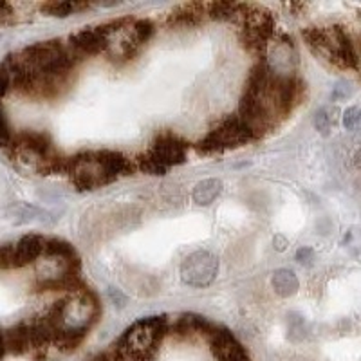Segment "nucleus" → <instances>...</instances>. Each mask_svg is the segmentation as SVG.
<instances>
[{"label":"nucleus","instance_id":"nucleus-1","mask_svg":"<svg viewBox=\"0 0 361 361\" xmlns=\"http://www.w3.org/2000/svg\"><path fill=\"white\" fill-rule=\"evenodd\" d=\"M98 315L100 300L89 287L55 302L47 315L42 316L55 334L53 349L60 352L76 351L85 340L90 327L98 321Z\"/></svg>","mask_w":361,"mask_h":361},{"label":"nucleus","instance_id":"nucleus-2","mask_svg":"<svg viewBox=\"0 0 361 361\" xmlns=\"http://www.w3.org/2000/svg\"><path fill=\"white\" fill-rule=\"evenodd\" d=\"M131 159L116 150H87L69 157L66 174L78 190H96L132 174Z\"/></svg>","mask_w":361,"mask_h":361},{"label":"nucleus","instance_id":"nucleus-3","mask_svg":"<svg viewBox=\"0 0 361 361\" xmlns=\"http://www.w3.org/2000/svg\"><path fill=\"white\" fill-rule=\"evenodd\" d=\"M168 331V316H146L134 321L112 347V361H152Z\"/></svg>","mask_w":361,"mask_h":361},{"label":"nucleus","instance_id":"nucleus-4","mask_svg":"<svg viewBox=\"0 0 361 361\" xmlns=\"http://www.w3.org/2000/svg\"><path fill=\"white\" fill-rule=\"evenodd\" d=\"M306 44L316 55L323 56L327 62L340 69H358L360 56L352 44L351 36L341 25L331 27H307L302 33Z\"/></svg>","mask_w":361,"mask_h":361},{"label":"nucleus","instance_id":"nucleus-5","mask_svg":"<svg viewBox=\"0 0 361 361\" xmlns=\"http://www.w3.org/2000/svg\"><path fill=\"white\" fill-rule=\"evenodd\" d=\"M154 35H156V25L152 21H148V18H139V21L129 18L125 24L121 25V29L116 31L109 40V47L105 51L109 62H112L116 66H123L126 62L134 60Z\"/></svg>","mask_w":361,"mask_h":361},{"label":"nucleus","instance_id":"nucleus-6","mask_svg":"<svg viewBox=\"0 0 361 361\" xmlns=\"http://www.w3.org/2000/svg\"><path fill=\"white\" fill-rule=\"evenodd\" d=\"M188 145L180 135L170 131L159 132L146 156L141 157L139 168L148 176H163L168 168L186 161Z\"/></svg>","mask_w":361,"mask_h":361},{"label":"nucleus","instance_id":"nucleus-7","mask_svg":"<svg viewBox=\"0 0 361 361\" xmlns=\"http://www.w3.org/2000/svg\"><path fill=\"white\" fill-rule=\"evenodd\" d=\"M253 141V135L248 126L241 121L239 116H230L224 121L210 131L199 143V150L202 154H222L226 150H233L239 146L248 145Z\"/></svg>","mask_w":361,"mask_h":361},{"label":"nucleus","instance_id":"nucleus-8","mask_svg":"<svg viewBox=\"0 0 361 361\" xmlns=\"http://www.w3.org/2000/svg\"><path fill=\"white\" fill-rule=\"evenodd\" d=\"M242 24H244V33H242L244 47L250 51L266 49L267 42L273 35V29H275V22H273L269 13L250 5V10L246 11V15L242 18Z\"/></svg>","mask_w":361,"mask_h":361},{"label":"nucleus","instance_id":"nucleus-9","mask_svg":"<svg viewBox=\"0 0 361 361\" xmlns=\"http://www.w3.org/2000/svg\"><path fill=\"white\" fill-rule=\"evenodd\" d=\"M111 40V25L109 22L100 25H89L78 29L69 36V47L78 58L81 56H94L105 53Z\"/></svg>","mask_w":361,"mask_h":361},{"label":"nucleus","instance_id":"nucleus-10","mask_svg":"<svg viewBox=\"0 0 361 361\" xmlns=\"http://www.w3.org/2000/svg\"><path fill=\"white\" fill-rule=\"evenodd\" d=\"M219 271L217 256L208 251H196L191 253L180 266V276L188 286L206 287L210 286Z\"/></svg>","mask_w":361,"mask_h":361},{"label":"nucleus","instance_id":"nucleus-11","mask_svg":"<svg viewBox=\"0 0 361 361\" xmlns=\"http://www.w3.org/2000/svg\"><path fill=\"white\" fill-rule=\"evenodd\" d=\"M206 341L217 361H250V354L244 345L226 327L213 325Z\"/></svg>","mask_w":361,"mask_h":361},{"label":"nucleus","instance_id":"nucleus-12","mask_svg":"<svg viewBox=\"0 0 361 361\" xmlns=\"http://www.w3.org/2000/svg\"><path fill=\"white\" fill-rule=\"evenodd\" d=\"M213 325L215 323L206 320L204 316L196 315V312H185L172 321L168 334H172L177 341H193L197 338H208Z\"/></svg>","mask_w":361,"mask_h":361},{"label":"nucleus","instance_id":"nucleus-13","mask_svg":"<svg viewBox=\"0 0 361 361\" xmlns=\"http://www.w3.org/2000/svg\"><path fill=\"white\" fill-rule=\"evenodd\" d=\"M45 239L36 233L24 235L21 241L13 244V258H15V267L29 266L44 255Z\"/></svg>","mask_w":361,"mask_h":361},{"label":"nucleus","instance_id":"nucleus-14","mask_svg":"<svg viewBox=\"0 0 361 361\" xmlns=\"http://www.w3.org/2000/svg\"><path fill=\"white\" fill-rule=\"evenodd\" d=\"M5 354L24 356L31 352V332L29 323H18L4 332Z\"/></svg>","mask_w":361,"mask_h":361},{"label":"nucleus","instance_id":"nucleus-15","mask_svg":"<svg viewBox=\"0 0 361 361\" xmlns=\"http://www.w3.org/2000/svg\"><path fill=\"white\" fill-rule=\"evenodd\" d=\"M44 255L49 258H58V260H66L72 266H81L80 256L76 253L75 246L64 239H45Z\"/></svg>","mask_w":361,"mask_h":361},{"label":"nucleus","instance_id":"nucleus-16","mask_svg":"<svg viewBox=\"0 0 361 361\" xmlns=\"http://www.w3.org/2000/svg\"><path fill=\"white\" fill-rule=\"evenodd\" d=\"M206 16L204 4H186L177 8L170 16V22L174 25H199Z\"/></svg>","mask_w":361,"mask_h":361},{"label":"nucleus","instance_id":"nucleus-17","mask_svg":"<svg viewBox=\"0 0 361 361\" xmlns=\"http://www.w3.org/2000/svg\"><path fill=\"white\" fill-rule=\"evenodd\" d=\"M222 190V183L219 179H204L193 188V201L201 206H208L215 201Z\"/></svg>","mask_w":361,"mask_h":361},{"label":"nucleus","instance_id":"nucleus-18","mask_svg":"<svg viewBox=\"0 0 361 361\" xmlns=\"http://www.w3.org/2000/svg\"><path fill=\"white\" fill-rule=\"evenodd\" d=\"M273 289L276 295L293 296L298 291V278L291 269H278L273 276Z\"/></svg>","mask_w":361,"mask_h":361},{"label":"nucleus","instance_id":"nucleus-19","mask_svg":"<svg viewBox=\"0 0 361 361\" xmlns=\"http://www.w3.org/2000/svg\"><path fill=\"white\" fill-rule=\"evenodd\" d=\"M89 5L90 4H87V2H47V4L40 5V10L44 11L45 15L66 18V16L75 15L76 11L87 10Z\"/></svg>","mask_w":361,"mask_h":361},{"label":"nucleus","instance_id":"nucleus-20","mask_svg":"<svg viewBox=\"0 0 361 361\" xmlns=\"http://www.w3.org/2000/svg\"><path fill=\"white\" fill-rule=\"evenodd\" d=\"M334 120H336L334 118V111H331V109H320L315 116L316 131L321 132V134H329V131L334 125Z\"/></svg>","mask_w":361,"mask_h":361},{"label":"nucleus","instance_id":"nucleus-21","mask_svg":"<svg viewBox=\"0 0 361 361\" xmlns=\"http://www.w3.org/2000/svg\"><path fill=\"white\" fill-rule=\"evenodd\" d=\"M343 125L349 131H354L358 126L361 125V109L360 107H351L347 109L345 114H343Z\"/></svg>","mask_w":361,"mask_h":361},{"label":"nucleus","instance_id":"nucleus-22","mask_svg":"<svg viewBox=\"0 0 361 361\" xmlns=\"http://www.w3.org/2000/svg\"><path fill=\"white\" fill-rule=\"evenodd\" d=\"M11 143H13V134H11L10 123L4 111L0 109V146H11Z\"/></svg>","mask_w":361,"mask_h":361},{"label":"nucleus","instance_id":"nucleus-23","mask_svg":"<svg viewBox=\"0 0 361 361\" xmlns=\"http://www.w3.org/2000/svg\"><path fill=\"white\" fill-rule=\"evenodd\" d=\"M11 89V80H10V75H8V70H5V67L0 64V100L4 98L8 92H10Z\"/></svg>","mask_w":361,"mask_h":361},{"label":"nucleus","instance_id":"nucleus-24","mask_svg":"<svg viewBox=\"0 0 361 361\" xmlns=\"http://www.w3.org/2000/svg\"><path fill=\"white\" fill-rule=\"evenodd\" d=\"M315 258V253H312L311 248H300V250L296 251V260L304 264V266H309Z\"/></svg>","mask_w":361,"mask_h":361},{"label":"nucleus","instance_id":"nucleus-25","mask_svg":"<svg viewBox=\"0 0 361 361\" xmlns=\"http://www.w3.org/2000/svg\"><path fill=\"white\" fill-rule=\"evenodd\" d=\"M11 15V5L5 4V2H0V24Z\"/></svg>","mask_w":361,"mask_h":361},{"label":"nucleus","instance_id":"nucleus-26","mask_svg":"<svg viewBox=\"0 0 361 361\" xmlns=\"http://www.w3.org/2000/svg\"><path fill=\"white\" fill-rule=\"evenodd\" d=\"M87 361H112V356H111V352H100V354L89 358Z\"/></svg>","mask_w":361,"mask_h":361},{"label":"nucleus","instance_id":"nucleus-27","mask_svg":"<svg viewBox=\"0 0 361 361\" xmlns=\"http://www.w3.org/2000/svg\"><path fill=\"white\" fill-rule=\"evenodd\" d=\"M5 347H4V332H0V360H4Z\"/></svg>","mask_w":361,"mask_h":361},{"label":"nucleus","instance_id":"nucleus-28","mask_svg":"<svg viewBox=\"0 0 361 361\" xmlns=\"http://www.w3.org/2000/svg\"><path fill=\"white\" fill-rule=\"evenodd\" d=\"M354 165H356L358 168H361V150H358L356 156H354Z\"/></svg>","mask_w":361,"mask_h":361},{"label":"nucleus","instance_id":"nucleus-29","mask_svg":"<svg viewBox=\"0 0 361 361\" xmlns=\"http://www.w3.org/2000/svg\"><path fill=\"white\" fill-rule=\"evenodd\" d=\"M360 47H361V35H360Z\"/></svg>","mask_w":361,"mask_h":361}]
</instances>
